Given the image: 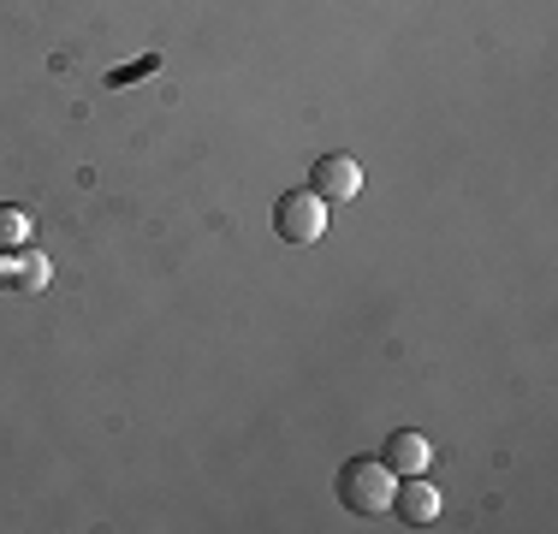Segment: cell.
<instances>
[{
	"mask_svg": "<svg viewBox=\"0 0 558 534\" xmlns=\"http://www.w3.org/2000/svg\"><path fill=\"white\" fill-rule=\"evenodd\" d=\"M392 487H398V475H392L380 458H344L339 475H333V493H339V505H344L351 517H380V511H392Z\"/></svg>",
	"mask_w": 558,
	"mask_h": 534,
	"instance_id": "cell-1",
	"label": "cell"
},
{
	"mask_svg": "<svg viewBox=\"0 0 558 534\" xmlns=\"http://www.w3.org/2000/svg\"><path fill=\"white\" fill-rule=\"evenodd\" d=\"M0 279H7V262H0Z\"/></svg>",
	"mask_w": 558,
	"mask_h": 534,
	"instance_id": "cell-8",
	"label": "cell"
},
{
	"mask_svg": "<svg viewBox=\"0 0 558 534\" xmlns=\"http://www.w3.org/2000/svg\"><path fill=\"white\" fill-rule=\"evenodd\" d=\"M392 517H398V523H410V529H428L434 517H440V493H434V481L428 475H398Z\"/></svg>",
	"mask_w": 558,
	"mask_h": 534,
	"instance_id": "cell-4",
	"label": "cell"
},
{
	"mask_svg": "<svg viewBox=\"0 0 558 534\" xmlns=\"http://www.w3.org/2000/svg\"><path fill=\"white\" fill-rule=\"evenodd\" d=\"M24 244H31V214L0 208V250H24Z\"/></svg>",
	"mask_w": 558,
	"mask_h": 534,
	"instance_id": "cell-6",
	"label": "cell"
},
{
	"mask_svg": "<svg viewBox=\"0 0 558 534\" xmlns=\"http://www.w3.org/2000/svg\"><path fill=\"white\" fill-rule=\"evenodd\" d=\"M380 463H387L392 475H428V439H422L416 427H398L387 446H380Z\"/></svg>",
	"mask_w": 558,
	"mask_h": 534,
	"instance_id": "cell-5",
	"label": "cell"
},
{
	"mask_svg": "<svg viewBox=\"0 0 558 534\" xmlns=\"http://www.w3.org/2000/svg\"><path fill=\"white\" fill-rule=\"evenodd\" d=\"M310 191L322 196V203H351V196L363 191V167H356L351 155H322L310 167Z\"/></svg>",
	"mask_w": 558,
	"mask_h": 534,
	"instance_id": "cell-3",
	"label": "cell"
},
{
	"mask_svg": "<svg viewBox=\"0 0 558 534\" xmlns=\"http://www.w3.org/2000/svg\"><path fill=\"white\" fill-rule=\"evenodd\" d=\"M155 65H161V53H143V60H137V65H125V72H113V77H108V84L119 89V84H131V77H143V72H155Z\"/></svg>",
	"mask_w": 558,
	"mask_h": 534,
	"instance_id": "cell-7",
	"label": "cell"
},
{
	"mask_svg": "<svg viewBox=\"0 0 558 534\" xmlns=\"http://www.w3.org/2000/svg\"><path fill=\"white\" fill-rule=\"evenodd\" d=\"M274 232L286 238V244H315V238L327 232V203L315 191H286L274 203Z\"/></svg>",
	"mask_w": 558,
	"mask_h": 534,
	"instance_id": "cell-2",
	"label": "cell"
}]
</instances>
